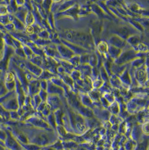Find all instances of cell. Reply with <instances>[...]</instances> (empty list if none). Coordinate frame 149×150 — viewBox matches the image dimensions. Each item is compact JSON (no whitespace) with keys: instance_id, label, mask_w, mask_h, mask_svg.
I'll return each mask as SVG.
<instances>
[{"instance_id":"7c38bea8","label":"cell","mask_w":149,"mask_h":150,"mask_svg":"<svg viewBox=\"0 0 149 150\" xmlns=\"http://www.w3.org/2000/svg\"><path fill=\"white\" fill-rule=\"evenodd\" d=\"M4 79L5 82H10V81H14L13 74L10 72L6 73L4 77Z\"/></svg>"},{"instance_id":"ac0fdd59","label":"cell","mask_w":149,"mask_h":150,"mask_svg":"<svg viewBox=\"0 0 149 150\" xmlns=\"http://www.w3.org/2000/svg\"><path fill=\"white\" fill-rule=\"evenodd\" d=\"M3 121H4V120H3V118L2 117L1 115H0V123H2Z\"/></svg>"},{"instance_id":"5bb4252c","label":"cell","mask_w":149,"mask_h":150,"mask_svg":"<svg viewBox=\"0 0 149 150\" xmlns=\"http://www.w3.org/2000/svg\"><path fill=\"white\" fill-rule=\"evenodd\" d=\"M52 0H43L42 3L43 8L46 10L50 9V2Z\"/></svg>"},{"instance_id":"9a60e30c","label":"cell","mask_w":149,"mask_h":150,"mask_svg":"<svg viewBox=\"0 0 149 150\" xmlns=\"http://www.w3.org/2000/svg\"><path fill=\"white\" fill-rule=\"evenodd\" d=\"M16 2L18 7L24 6L25 5V0H16Z\"/></svg>"},{"instance_id":"9c48e42d","label":"cell","mask_w":149,"mask_h":150,"mask_svg":"<svg viewBox=\"0 0 149 150\" xmlns=\"http://www.w3.org/2000/svg\"><path fill=\"white\" fill-rule=\"evenodd\" d=\"M5 85L8 91H12L13 90L16 86V83L14 81L10 82H5Z\"/></svg>"},{"instance_id":"3957f363","label":"cell","mask_w":149,"mask_h":150,"mask_svg":"<svg viewBox=\"0 0 149 150\" xmlns=\"http://www.w3.org/2000/svg\"><path fill=\"white\" fill-rule=\"evenodd\" d=\"M28 11L30 10H29L25 5L21 7H18V10L13 14V16L18 19H19L20 21L25 23V16Z\"/></svg>"},{"instance_id":"ffe728a7","label":"cell","mask_w":149,"mask_h":150,"mask_svg":"<svg viewBox=\"0 0 149 150\" xmlns=\"http://www.w3.org/2000/svg\"><path fill=\"white\" fill-rule=\"evenodd\" d=\"M52 1H54V2H58V1H60V0H52Z\"/></svg>"},{"instance_id":"e0dca14e","label":"cell","mask_w":149,"mask_h":150,"mask_svg":"<svg viewBox=\"0 0 149 150\" xmlns=\"http://www.w3.org/2000/svg\"><path fill=\"white\" fill-rule=\"evenodd\" d=\"M4 1V3H5V4H6V5H8L9 3V2H10V1L11 0H3Z\"/></svg>"},{"instance_id":"30bf717a","label":"cell","mask_w":149,"mask_h":150,"mask_svg":"<svg viewBox=\"0 0 149 150\" xmlns=\"http://www.w3.org/2000/svg\"><path fill=\"white\" fill-rule=\"evenodd\" d=\"M8 13L7 6L5 4H0V16L5 15Z\"/></svg>"},{"instance_id":"6da1fadb","label":"cell","mask_w":149,"mask_h":150,"mask_svg":"<svg viewBox=\"0 0 149 150\" xmlns=\"http://www.w3.org/2000/svg\"><path fill=\"white\" fill-rule=\"evenodd\" d=\"M13 95L8 97L4 102L2 103V105L6 110L12 111L16 110L18 108V99L16 97H12Z\"/></svg>"},{"instance_id":"ba28073f","label":"cell","mask_w":149,"mask_h":150,"mask_svg":"<svg viewBox=\"0 0 149 150\" xmlns=\"http://www.w3.org/2000/svg\"><path fill=\"white\" fill-rule=\"evenodd\" d=\"M8 91L6 88L5 83L0 81V97L4 96L8 93Z\"/></svg>"},{"instance_id":"52a82bcc","label":"cell","mask_w":149,"mask_h":150,"mask_svg":"<svg viewBox=\"0 0 149 150\" xmlns=\"http://www.w3.org/2000/svg\"><path fill=\"white\" fill-rule=\"evenodd\" d=\"M14 53L20 58H26L25 52L23 51V48L22 47V46L18 47V48H16L14 49Z\"/></svg>"},{"instance_id":"4fadbf2b","label":"cell","mask_w":149,"mask_h":150,"mask_svg":"<svg viewBox=\"0 0 149 150\" xmlns=\"http://www.w3.org/2000/svg\"><path fill=\"white\" fill-rule=\"evenodd\" d=\"M5 42L3 37H0V59L2 58L5 48Z\"/></svg>"},{"instance_id":"2e32d148","label":"cell","mask_w":149,"mask_h":150,"mask_svg":"<svg viewBox=\"0 0 149 150\" xmlns=\"http://www.w3.org/2000/svg\"><path fill=\"white\" fill-rule=\"evenodd\" d=\"M6 139H7V137H6V135L5 134V133L0 130V139L5 141Z\"/></svg>"},{"instance_id":"8fae6325","label":"cell","mask_w":149,"mask_h":150,"mask_svg":"<svg viewBox=\"0 0 149 150\" xmlns=\"http://www.w3.org/2000/svg\"><path fill=\"white\" fill-rule=\"evenodd\" d=\"M4 28H5V30H6V31L7 32H11L16 31L13 24L11 22H10L9 23H8V24L4 25Z\"/></svg>"},{"instance_id":"277c9868","label":"cell","mask_w":149,"mask_h":150,"mask_svg":"<svg viewBox=\"0 0 149 150\" xmlns=\"http://www.w3.org/2000/svg\"><path fill=\"white\" fill-rule=\"evenodd\" d=\"M35 20L34 16L32 11H28L25 16V25H32L35 23Z\"/></svg>"},{"instance_id":"7a4b0ae2","label":"cell","mask_w":149,"mask_h":150,"mask_svg":"<svg viewBox=\"0 0 149 150\" xmlns=\"http://www.w3.org/2000/svg\"><path fill=\"white\" fill-rule=\"evenodd\" d=\"M9 17L10 22H11L13 24L16 31H18V32L25 31V23L20 21L19 19H18L17 18H16L13 16V14H9Z\"/></svg>"},{"instance_id":"d6986e66","label":"cell","mask_w":149,"mask_h":150,"mask_svg":"<svg viewBox=\"0 0 149 150\" xmlns=\"http://www.w3.org/2000/svg\"><path fill=\"white\" fill-rule=\"evenodd\" d=\"M5 4L3 0H0V4Z\"/></svg>"},{"instance_id":"8992f818","label":"cell","mask_w":149,"mask_h":150,"mask_svg":"<svg viewBox=\"0 0 149 150\" xmlns=\"http://www.w3.org/2000/svg\"><path fill=\"white\" fill-rule=\"evenodd\" d=\"M0 115L6 119H8L9 117H10L9 112H8V110H6L3 106L1 104H0Z\"/></svg>"},{"instance_id":"5b68a950","label":"cell","mask_w":149,"mask_h":150,"mask_svg":"<svg viewBox=\"0 0 149 150\" xmlns=\"http://www.w3.org/2000/svg\"><path fill=\"white\" fill-rule=\"evenodd\" d=\"M10 23V19L9 17V14L0 16V23L3 25H5Z\"/></svg>"}]
</instances>
